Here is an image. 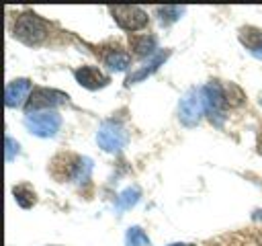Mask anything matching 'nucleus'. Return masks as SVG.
I'll use <instances>...</instances> for the list:
<instances>
[{"instance_id":"nucleus-17","label":"nucleus","mask_w":262,"mask_h":246,"mask_svg":"<svg viewBox=\"0 0 262 246\" xmlns=\"http://www.w3.org/2000/svg\"><path fill=\"white\" fill-rule=\"evenodd\" d=\"M182 12H184V8H180V6H164V8H158L160 20H162L164 25H170V23L178 20Z\"/></svg>"},{"instance_id":"nucleus-3","label":"nucleus","mask_w":262,"mask_h":246,"mask_svg":"<svg viewBox=\"0 0 262 246\" xmlns=\"http://www.w3.org/2000/svg\"><path fill=\"white\" fill-rule=\"evenodd\" d=\"M96 141L104 152H121L127 141H129V133L121 123L115 121H104L98 131H96Z\"/></svg>"},{"instance_id":"nucleus-5","label":"nucleus","mask_w":262,"mask_h":246,"mask_svg":"<svg viewBox=\"0 0 262 246\" xmlns=\"http://www.w3.org/2000/svg\"><path fill=\"white\" fill-rule=\"evenodd\" d=\"M59 125L61 117L55 111H41L25 117V127L37 137H53L59 131Z\"/></svg>"},{"instance_id":"nucleus-18","label":"nucleus","mask_w":262,"mask_h":246,"mask_svg":"<svg viewBox=\"0 0 262 246\" xmlns=\"http://www.w3.org/2000/svg\"><path fill=\"white\" fill-rule=\"evenodd\" d=\"M14 152H18V144L12 137H6V160L8 162L14 158Z\"/></svg>"},{"instance_id":"nucleus-7","label":"nucleus","mask_w":262,"mask_h":246,"mask_svg":"<svg viewBox=\"0 0 262 246\" xmlns=\"http://www.w3.org/2000/svg\"><path fill=\"white\" fill-rule=\"evenodd\" d=\"M111 14L123 31H139L147 25V12L139 6H111Z\"/></svg>"},{"instance_id":"nucleus-14","label":"nucleus","mask_w":262,"mask_h":246,"mask_svg":"<svg viewBox=\"0 0 262 246\" xmlns=\"http://www.w3.org/2000/svg\"><path fill=\"white\" fill-rule=\"evenodd\" d=\"M139 197H141V191H139V187H127L125 191H121V195L117 197V203H115V209H117V213L131 209V207H133V205L139 201Z\"/></svg>"},{"instance_id":"nucleus-8","label":"nucleus","mask_w":262,"mask_h":246,"mask_svg":"<svg viewBox=\"0 0 262 246\" xmlns=\"http://www.w3.org/2000/svg\"><path fill=\"white\" fill-rule=\"evenodd\" d=\"M74 78L80 86L88 88V90H98V88H104L108 84V76L100 72V68L96 66H82V68H76L74 70Z\"/></svg>"},{"instance_id":"nucleus-10","label":"nucleus","mask_w":262,"mask_h":246,"mask_svg":"<svg viewBox=\"0 0 262 246\" xmlns=\"http://www.w3.org/2000/svg\"><path fill=\"white\" fill-rule=\"evenodd\" d=\"M102 61H104L106 68H111L115 72H123L131 64V55L127 51H123L121 47H111L102 53Z\"/></svg>"},{"instance_id":"nucleus-12","label":"nucleus","mask_w":262,"mask_h":246,"mask_svg":"<svg viewBox=\"0 0 262 246\" xmlns=\"http://www.w3.org/2000/svg\"><path fill=\"white\" fill-rule=\"evenodd\" d=\"M129 45L139 57H145V55H151L156 51L158 39L154 35H131L129 37Z\"/></svg>"},{"instance_id":"nucleus-9","label":"nucleus","mask_w":262,"mask_h":246,"mask_svg":"<svg viewBox=\"0 0 262 246\" xmlns=\"http://www.w3.org/2000/svg\"><path fill=\"white\" fill-rule=\"evenodd\" d=\"M31 92V82L27 78H18V80H12L6 84V92H4V102L6 107L10 109H18L23 105H27L29 100V94Z\"/></svg>"},{"instance_id":"nucleus-1","label":"nucleus","mask_w":262,"mask_h":246,"mask_svg":"<svg viewBox=\"0 0 262 246\" xmlns=\"http://www.w3.org/2000/svg\"><path fill=\"white\" fill-rule=\"evenodd\" d=\"M14 37L25 45H39L47 37V23L33 12H25L14 23Z\"/></svg>"},{"instance_id":"nucleus-20","label":"nucleus","mask_w":262,"mask_h":246,"mask_svg":"<svg viewBox=\"0 0 262 246\" xmlns=\"http://www.w3.org/2000/svg\"><path fill=\"white\" fill-rule=\"evenodd\" d=\"M182 246H194V244H182Z\"/></svg>"},{"instance_id":"nucleus-6","label":"nucleus","mask_w":262,"mask_h":246,"mask_svg":"<svg viewBox=\"0 0 262 246\" xmlns=\"http://www.w3.org/2000/svg\"><path fill=\"white\" fill-rule=\"evenodd\" d=\"M205 113V98H203V88H190L178 105V117L184 125H196L201 115Z\"/></svg>"},{"instance_id":"nucleus-19","label":"nucleus","mask_w":262,"mask_h":246,"mask_svg":"<svg viewBox=\"0 0 262 246\" xmlns=\"http://www.w3.org/2000/svg\"><path fill=\"white\" fill-rule=\"evenodd\" d=\"M258 152H260V154H262V141H260V144H258Z\"/></svg>"},{"instance_id":"nucleus-13","label":"nucleus","mask_w":262,"mask_h":246,"mask_svg":"<svg viewBox=\"0 0 262 246\" xmlns=\"http://www.w3.org/2000/svg\"><path fill=\"white\" fill-rule=\"evenodd\" d=\"M239 41L256 55V57H262V31L260 29H254V27H246L239 31Z\"/></svg>"},{"instance_id":"nucleus-4","label":"nucleus","mask_w":262,"mask_h":246,"mask_svg":"<svg viewBox=\"0 0 262 246\" xmlns=\"http://www.w3.org/2000/svg\"><path fill=\"white\" fill-rule=\"evenodd\" d=\"M63 102H68V94L66 92L39 86V88H33V92H31L27 105H25V111H27V115L41 113V111H53V107L63 105Z\"/></svg>"},{"instance_id":"nucleus-2","label":"nucleus","mask_w":262,"mask_h":246,"mask_svg":"<svg viewBox=\"0 0 262 246\" xmlns=\"http://www.w3.org/2000/svg\"><path fill=\"white\" fill-rule=\"evenodd\" d=\"M203 98H205V113L215 125H221L225 119V107H227V96L225 88L219 82H209L203 86Z\"/></svg>"},{"instance_id":"nucleus-11","label":"nucleus","mask_w":262,"mask_h":246,"mask_svg":"<svg viewBox=\"0 0 262 246\" xmlns=\"http://www.w3.org/2000/svg\"><path fill=\"white\" fill-rule=\"evenodd\" d=\"M168 55H170V51H162V53L154 55V57H151V59H149V61H147V64H145L143 68H139L137 72L129 74V76H127V82H125V84H127V86H131V84H135V82L143 80L145 76L154 74V72H156V70H158V68H160V66H162L164 61H166V57H168Z\"/></svg>"},{"instance_id":"nucleus-15","label":"nucleus","mask_w":262,"mask_h":246,"mask_svg":"<svg viewBox=\"0 0 262 246\" xmlns=\"http://www.w3.org/2000/svg\"><path fill=\"white\" fill-rule=\"evenodd\" d=\"M12 195H14V201L23 207V209H29L35 205L37 197H35V191L29 187V184H18L12 189Z\"/></svg>"},{"instance_id":"nucleus-16","label":"nucleus","mask_w":262,"mask_h":246,"mask_svg":"<svg viewBox=\"0 0 262 246\" xmlns=\"http://www.w3.org/2000/svg\"><path fill=\"white\" fill-rule=\"evenodd\" d=\"M125 244L127 246H149V238L139 225H133L125 234Z\"/></svg>"}]
</instances>
